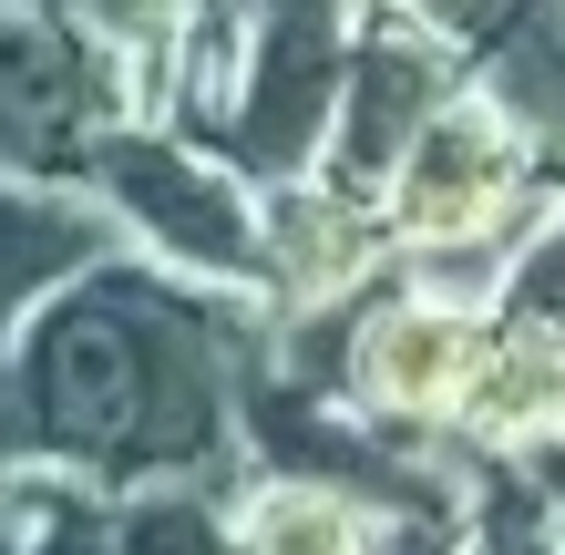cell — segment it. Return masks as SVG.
<instances>
[{
	"label": "cell",
	"instance_id": "obj_8",
	"mask_svg": "<svg viewBox=\"0 0 565 555\" xmlns=\"http://www.w3.org/2000/svg\"><path fill=\"white\" fill-rule=\"evenodd\" d=\"M124 257V226L93 185H62V175H0V361H11L21 319L62 299L83 268Z\"/></svg>",
	"mask_w": 565,
	"mask_h": 555
},
{
	"label": "cell",
	"instance_id": "obj_1",
	"mask_svg": "<svg viewBox=\"0 0 565 555\" xmlns=\"http://www.w3.org/2000/svg\"><path fill=\"white\" fill-rule=\"evenodd\" d=\"M268 361V299L195 288L154 257H104L21 319L0 361V452L104 494L247 483L237 381Z\"/></svg>",
	"mask_w": 565,
	"mask_h": 555
},
{
	"label": "cell",
	"instance_id": "obj_18",
	"mask_svg": "<svg viewBox=\"0 0 565 555\" xmlns=\"http://www.w3.org/2000/svg\"><path fill=\"white\" fill-rule=\"evenodd\" d=\"M555 361H565V330H555Z\"/></svg>",
	"mask_w": 565,
	"mask_h": 555
},
{
	"label": "cell",
	"instance_id": "obj_7",
	"mask_svg": "<svg viewBox=\"0 0 565 555\" xmlns=\"http://www.w3.org/2000/svg\"><path fill=\"white\" fill-rule=\"evenodd\" d=\"M257 237H268V268H257V299L298 309V299H350L391 268V237H381V206L329 175H298V185H257Z\"/></svg>",
	"mask_w": 565,
	"mask_h": 555
},
{
	"label": "cell",
	"instance_id": "obj_15",
	"mask_svg": "<svg viewBox=\"0 0 565 555\" xmlns=\"http://www.w3.org/2000/svg\"><path fill=\"white\" fill-rule=\"evenodd\" d=\"M371 11H402V21H431V31H452V42H473L504 0H371Z\"/></svg>",
	"mask_w": 565,
	"mask_h": 555
},
{
	"label": "cell",
	"instance_id": "obj_10",
	"mask_svg": "<svg viewBox=\"0 0 565 555\" xmlns=\"http://www.w3.org/2000/svg\"><path fill=\"white\" fill-rule=\"evenodd\" d=\"M452 433L473 463H514V452H535L565 433V361H555V340L545 330H493L483 350V371L473 391H462V412H452Z\"/></svg>",
	"mask_w": 565,
	"mask_h": 555
},
{
	"label": "cell",
	"instance_id": "obj_2",
	"mask_svg": "<svg viewBox=\"0 0 565 555\" xmlns=\"http://www.w3.org/2000/svg\"><path fill=\"white\" fill-rule=\"evenodd\" d=\"M73 185L104 195L114 226H124V247H145L154 268H175L195 288H237V299H257V268H268L257 185L226 166L216 145H195L185 124H154V114L104 124Z\"/></svg>",
	"mask_w": 565,
	"mask_h": 555
},
{
	"label": "cell",
	"instance_id": "obj_12",
	"mask_svg": "<svg viewBox=\"0 0 565 555\" xmlns=\"http://www.w3.org/2000/svg\"><path fill=\"white\" fill-rule=\"evenodd\" d=\"M114 555H247L226 483H135L114 494Z\"/></svg>",
	"mask_w": 565,
	"mask_h": 555
},
{
	"label": "cell",
	"instance_id": "obj_17",
	"mask_svg": "<svg viewBox=\"0 0 565 555\" xmlns=\"http://www.w3.org/2000/svg\"><path fill=\"white\" fill-rule=\"evenodd\" d=\"M21 11H73V0H21Z\"/></svg>",
	"mask_w": 565,
	"mask_h": 555
},
{
	"label": "cell",
	"instance_id": "obj_6",
	"mask_svg": "<svg viewBox=\"0 0 565 555\" xmlns=\"http://www.w3.org/2000/svg\"><path fill=\"white\" fill-rule=\"evenodd\" d=\"M473 83V42L402 11H360V42H350V83H340V124H329V185L350 195H381V175L402 166V145L422 135L452 93Z\"/></svg>",
	"mask_w": 565,
	"mask_h": 555
},
{
	"label": "cell",
	"instance_id": "obj_3",
	"mask_svg": "<svg viewBox=\"0 0 565 555\" xmlns=\"http://www.w3.org/2000/svg\"><path fill=\"white\" fill-rule=\"evenodd\" d=\"M371 0H257L247 52L226 104L206 114V135L247 185H298L329 166V124H340V83H350V42Z\"/></svg>",
	"mask_w": 565,
	"mask_h": 555
},
{
	"label": "cell",
	"instance_id": "obj_4",
	"mask_svg": "<svg viewBox=\"0 0 565 555\" xmlns=\"http://www.w3.org/2000/svg\"><path fill=\"white\" fill-rule=\"evenodd\" d=\"M145 114V73L73 11L0 0V175H83L104 124Z\"/></svg>",
	"mask_w": 565,
	"mask_h": 555
},
{
	"label": "cell",
	"instance_id": "obj_14",
	"mask_svg": "<svg viewBox=\"0 0 565 555\" xmlns=\"http://www.w3.org/2000/svg\"><path fill=\"white\" fill-rule=\"evenodd\" d=\"M73 21L93 31V42H114V52L145 73V114L164 124V52H175L185 0H73Z\"/></svg>",
	"mask_w": 565,
	"mask_h": 555
},
{
	"label": "cell",
	"instance_id": "obj_11",
	"mask_svg": "<svg viewBox=\"0 0 565 555\" xmlns=\"http://www.w3.org/2000/svg\"><path fill=\"white\" fill-rule=\"evenodd\" d=\"M237 545L247 555H371V514H360L340 483L247 473L237 483Z\"/></svg>",
	"mask_w": 565,
	"mask_h": 555
},
{
	"label": "cell",
	"instance_id": "obj_13",
	"mask_svg": "<svg viewBox=\"0 0 565 555\" xmlns=\"http://www.w3.org/2000/svg\"><path fill=\"white\" fill-rule=\"evenodd\" d=\"M493 319L504 330H565V195L514 237V257H504V288H493Z\"/></svg>",
	"mask_w": 565,
	"mask_h": 555
},
{
	"label": "cell",
	"instance_id": "obj_16",
	"mask_svg": "<svg viewBox=\"0 0 565 555\" xmlns=\"http://www.w3.org/2000/svg\"><path fill=\"white\" fill-rule=\"evenodd\" d=\"M514 463L535 473V494L555 504V535H565V433H555V442H535V452H514Z\"/></svg>",
	"mask_w": 565,
	"mask_h": 555
},
{
	"label": "cell",
	"instance_id": "obj_5",
	"mask_svg": "<svg viewBox=\"0 0 565 555\" xmlns=\"http://www.w3.org/2000/svg\"><path fill=\"white\" fill-rule=\"evenodd\" d=\"M493 330H504L493 309L431 299V288H402L381 268V288L360 299V340H350L340 402L360 421H391V433H452V412H462V391H473Z\"/></svg>",
	"mask_w": 565,
	"mask_h": 555
},
{
	"label": "cell",
	"instance_id": "obj_9",
	"mask_svg": "<svg viewBox=\"0 0 565 555\" xmlns=\"http://www.w3.org/2000/svg\"><path fill=\"white\" fill-rule=\"evenodd\" d=\"M473 83L514 114L535 166L565 185V0H504L473 31Z\"/></svg>",
	"mask_w": 565,
	"mask_h": 555
}]
</instances>
